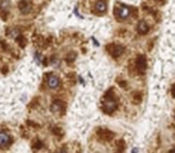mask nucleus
Returning a JSON list of instances; mask_svg holds the SVG:
<instances>
[{"mask_svg":"<svg viewBox=\"0 0 175 153\" xmlns=\"http://www.w3.org/2000/svg\"><path fill=\"white\" fill-rule=\"evenodd\" d=\"M137 68H138V71L139 72H145V69H146V59H145V56H139L138 59H137Z\"/></svg>","mask_w":175,"mask_h":153,"instance_id":"4","label":"nucleus"},{"mask_svg":"<svg viewBox=\"0 0 175 153\" xmlns=\"http://www.w3.org/2000/svg\"><path fill=\"white\" fill-rule=\"evenodd\" d=\"M102 108H103V110H105L106 113H108V114H112V113H113V111L116 109V102H114L113 99H109L108 102L103 103Z\"/></svg>","mask_w":175,"mask_h":153,"instance_id":"3","label":"nucleus"},{"mask_svg":"<svg viewBox=\"0 0 175 153\" xmlns=\"http://www.w3.org/2000/svg\"><path fill=\"white\" fill-rule=\"evenodd\" d=\"M95 10H96L97 13H105V12H106V10H107V5H106V3L103 1V0H99V1L96 3V5H95Z\"/></svg>","mask_w":175,"mask_h":153,"instance_id":"6","label":"nucleus"},{"mask_svg":"<svg viewBox=\"0 0 175 153\" xmlns=\"http://www.w3.org/2000/svg\"><path fill=\"white\" fill-rule=\"evenodd\" d=\"M19 9H21L22 13H29L30 10H31V4L28 3V1H22L19 4Z\"/></svg>","mask_w":175,"mask_h":153,"instance_id":"9","label":"nucleus"},{"mask_svg":"<svg viewBox=\"0 0 175 153\" xmlns=\"http://www.w3.org/2000/svg\"><path fill=\"white\" fill-rule=\"evenodd\" d=\"M107 50L113 57H119L124 53V47L119 46V44H109L107 47Z\"/></svg>","mask_w":175,"mask_h":153,"instance_id":"1","label":"nucleus"},{"mask_svg":"<svg viewBox=\"0 0 175 153\" xmlns=\"http://www.w3.org/2000/svg\"><path fill=\"white\" fill-rule=\"evenodd\" d=\"M128 15H130V9H128L127 6H121V7L119 9V12H118V17H119V18L125 19V18L128 17Z\"/></svg>","mask_w":175,"mask_h":153,"instance_id":"7","label":"nucleus"},{"mask_svg":"<svg viewBox=\"0 0 175 153\" xmlns=\"http://www.w3.org/2000/svg\"><path fill=\"white\" fill-rule=\"evenodd\" d=\"M148 30H149V28H148V24H146L144 21H140V22L138 23L137 31H138L139 34H142V35H145V34L148 32Z\"/></svg>","mask_w":175,"mask_h":153,"instance_id":"8","label":"nucleus"},{"mask_svg":"<svg viewBox=\"0 0 175 153\" xmlns=\"http://www.w3.org/2000/svg\"><path fill=\"white\" fill-rule=\"evenodd\" d=\"M61 107H62V103L60 101H55L53 104H52V111L54 113H60L61 111Z\"/></svg>","mask_w":175,"mask_h":153,"instance_id":"10","label":"nucleus"},{"mask_svg":"<svg viewBox=\"0 0 175 153\" xmlns=\"http://www.w3.org/2000/svg\"><path fill=\"white\" fill-rule=\"evenodd\" d=\"M47 84L50 89H56L59 86V78L55 75H49L48 76V80H47Z\"/></svg>","mask_w":175,"mask_h":153,"instance_id":"5","label":"nucleus"},{"mask_svg":"<svg viewBox=\"0 0 175 153\" xmlns=\"http://www.w3.org/2000/svg\"><path fill=\"white\" fill-rule=\"evenodd\" d=\"M173 96L175 97V85H174V88H173Z\"/></svg>","mask_w":175,"mask_h":153,"instance_id":"11","label":"nucleus"},{"mask_svg":"<svg viewBox=\"0 0 175 153\" xmlns=\"http://www.w3.org/2000/svg\"><path fill=\"white\" fill-rule=\"evenodd\" d=\"M11 143V138L7 133L5 132H0V147H7Z\"/></svg>","mask_w":175,"mask_h":153,"instance_id":"2","label":"nucleus"}]
</instances>
